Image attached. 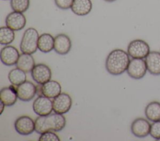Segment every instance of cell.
<instances>
[{"label":"cell","mask_w":160,"mask_h":141,"mask_svg":"<svg viewBox=\"0 0 160 141\" xmlns=\"http://www.w3.org/2000/svg\"><path fill=\"white\" fill-rule=\"evenodd\" d=\"M32 109L34 112L39 116L49 115L53 111L52 101L48 97L39 96L33 102Z\"/></svg>","instance_id":"cell-6"},{"label":"cell","mask_w":160,"mask_h":141,"mask_svg":"<svg viewBox=\"0 0 160 141\" xmlns=\"http://www.w3.org/2000/svg\"><path fill=\"white\" fill-rule=\"evenodd\" d=\"M72 46L71 40L69 36L64 34H59L54 37V50L59 55L68 54Z\"/></svg>","instance_id":"cell-15"},{"label":"cell","mask_w":160,"mask_h":141,"mask_svg":"<svg viewBox=\"0 0 160 141\" xmlns=\"http://www.w3.org/2000/svg\"><path fill=\"white\" fill-rule=\"evenodd\" d=\"M39 34L37 30L33 27L27 29L22 37L20 43V50L22 53L33 54L38 48V43Z\"/></svg>","instance_id":"cell-3"},{"label":"cell","mask_w":160,"mask_h":141,"mask_svg":"<svg viewBox=\"0 0 160 141\" xmlns=\"http://www.w3.org/2000/svg\"><path fill=\"white\" fill-rule=\"evenodd\" d=\"M18 98L22 101H29L37 94V86L32 82L26 81L16 86Z\"/></svg>","instance_id":"cell-11"},{"label":"cell","mask_w":160,"mask_h":141,"mask_svg":"<svg viewBox=\"0 0 160 141\" xmlns=\"http://www.w3.org/2000/svg\"><path fill=\"white\" fill-rule=\"evenodd\" d=\"M31 74L33 80L38 84H43L51 80L52 75L49 67L44 63L35 65Z\"/></svg>","instance_id":"cell-7"},{"label":"cell","mask_w":160,"mask_h":141,"mask_svg":"<svg viewBox=\"0 0 160 141\" xmlns=\"http://www.w3.org/2000/svg\"><path fill=\"white\" fill-rule=\"evenodd\" d=\"M5 22L7 27L14 31H18L25 27L26 19L22 12L13 11L6 16Z\"/></svg>","instance_id":"cell-13"},{"label":"cell","mask_w":160,"mask_h":141,"mask_svg":"<svg viewBox=\"0 0 160 141\" xmlns=\"http://www.w3.org/2000/svg\"><path fill=\"white\" fill-rule=\"evenodd\" d=\"M14 31L7 26L1 27L0 28V43L4 45L11 43L15 38Z\"/></svg>","instance_id":"cell-23"},{"label":"cell","mask_w":160,"mask_h":141,"mask_svg":"<svg viewBox=\"0 0 160 141\" xmlns=\"http://www.w3.org/2000/svg\"><path fill=\"white\" fill-rule=\"evenodd\" d=\"M74 0H54L55 4L61 9L66 10L70 9Z\"/></svg>","instance_id":"cell-27"},{"label":"cell","mask_w":160,"mask_h":141,"mask_svg":"<svg viewBox=\"0 0 160 141\" xmlns=\"http://www.w3.org/2000/svg\"><path fill=\"white\" fill-rule=\"evenodd\" d=\"M144 113L146 118L152 122L160 121V102L152 101L146 107Z\"/></svg>","instance_id":"cell-21"},{"label":"cell","mask_w":160,"mask_h":141,"mask_svg":"<svg viewBox=\"0 0 160 141\" xmlns=\"http://www.w3.org/2000/svg\"><path fill=\"white\" fill-rule=\"evenodd\" d=\"M26 73L25 71L16 67L9 72V81L12 84L17 86L26 81Z\"/></svg>","instance_id":"cell-22"},{"label":"cell","mask_w":160,"mask_h":141,"mask_svg":"<svg viewBox=\"0 0 160 141\" xmlns=\"http://www.w3.org/2000/svg\"><path fill=\"white\" fill-rule=\"evenodd\" d=\"M72 102L71 96L67 93H62L56 98H53V111L54 112L58 114H66L70 110Z\"/></svg>","instance_id":"cell-8"},{"label":"cell","mask_w":160,"mask_h":141,"mask_svg":"<svg viewBox=\"0 0 160 141\" xmlns=\"http://www.w3.org/2000/svg\"><path fill=\"white\" fill-rule=\"evenodd\" d=\"M37 93L49 98H54L61 93V86L54 80H49L41 86H37Z\"/></svg>","instance_id":"cell-9"},{"label":"cell","mask_w":160,"mask_h":141,"mask_svg":"<svg viewBox=\"0 0 160 141\" xmlns=\"http://www.w3.org/2000/svg\"><path fill=\"white\" fill-rule=\"evenodd\" d=\"M147 70L152 75H160V52H150L145 58Z\"/></svg>","instance_id":"cell-16"},{"label":"cell","mask_w":160,"mask_h":141,"mask_svg":"<svg viewBox=\"0 0 160 141\" xmlns=\"http://www.w3.org/2000/svg\"><path fill=\"white\" fill-rule=\"evenodd\" d=\"M129 61L128 52L122 49H114L108 54L106 59V69L112 75H120L127 70Z\"/></svg>","instance_id":"cell-1"},{"label":"cell","mask_w":160,"mask_h":141,"mask_svg":"<svg viewBox=\"0 0 160 141\" xmlns=\"http://www.w3.org/2000/svg\"><path fill=\"white\" fill-rule=\"evenodd\" d=\"M19 55L17 48L11 45H6L1 50V60L6 66L16 65Z\"/></svg>","instance_id":"cell-14"},{"label":"cell","mask_w":160,"mask_h":141,"mask_svg":"<svg viewBox=\"0 0 160 141\" xmlns=\"http://www.w3.org/2000/svg\"><path fill=\"white\" fill-rule=\"evenodd\" d=\"M147 70L145 60L141 58H132L129 61L126 71L131 78L139 80L145 76Z\"/></svg>","instance_id":"cell-5"},{"label":"cell","mask_w":160,"mask_h":141,"mask_svg":"<svg viewBox=\"0 0 160 141\" xmlns=\"http://www.w3.org/2000/svg\"><path fill=\"white\" fill-rule=\"evenodd\" d=\"M10 5L13 11L26 12L30 5V0H11Z\"/></svg>","instance_id":"cell-24"},{"label":"cell","mask_w":160,"mask_h":141,"mask_svg":"<svg viewBox=\"0 0 160 141\" xmlns=\"http://www.w3.org/2000/svg\"><path fill=\"white\" fill-rule=\"evenodd\" d=\"M149 134L154 139L157 140H160V121L153 122V123L151 124Z\"/></svg>","instance_id":"cell-25"},{"label":"cell","mask_w":160,"mask_h":141,"mask_svg":"<svg viewBox=\"0 0 160 141\" xmlns=\"http://www.w3.org/2000/svg\"><path fill=\"white\" fill-rule=\"evenodd\" d=\"M151 124L148 120L139 117L133 121L131 125L132 134L136 137L144 138L150 133Z\"/></svg>","instance_id":"cell-12"},{"label":"cell","mask_w":160,"mask_h":141,"mask_svg":"<svg viewBox=\"0 0 160 141\" xmlns=\"http://www.w3.org/2000/svg\"><path fill=\"white\" fill-rule=\"evenodd\" d=\"M14 85H10L8 87H5L1 89L0 91V99L6 106H11L14 105L18 97L16 87Z\"/></svg>","instance_id":"cell-17"},{"label":"cell","mask_w":160,"mask_h":141,"mask_svg":"<svg viewBox=\"0 0 160 141\" xmlns=\"http://www.w3.org/2000/svg\"><path fill=\"white\" fill-rule=\"evenodd\" d=\"M14 128L19 134L28 135L35 130V122L29 116H22L15 121Z\"/></svg>","instance_id":"cell-10"},{"label":"cell","mask_w":160,"mask_h":141,"mask_svg":"<svg viewBox=\"0 0 160 141\" xmlns=\"http://www.w3.org/2000/svg\"><path fill=\"white\" fill-rule=\"evenodd\" d=\"M127 52L132 58H145L150 52L148 43L141 39H135L130 42Z\"/></svg>","instance_id":"cell-4"},{"label":"cell","mask_w":160,"mask_h":141,"mask_svg":"<svg viewBox=\"0 0 160 141\" xmlns=\"http://www.w3.org/2000/svg\"><path fill=\"white\" fill-rule=\"evenodd\" d=\"M16 65L26 73H29L35 66V61L31 54L22 53L19 55Z\"/></svg>","instance_id":"cell-20"},{"label":"cell","mask_w":160,"mask_h":141,"mask_svg":"<svg viewBox=\"0 0 160 141\" xmlns=\"http://www.w3.org/2000/svg\"><path fill=\"white\" fill-rule=\"evenodd\" d=\"M104 1H106V2H114V1H116V0H104Z\"/></svg>","instance_id":"cell-29"},{"label":"cell","mask_w":160,"mask_h":141,"mask_svg":"<svg viewBox=\"0 0 160 141\" xmlns=\"http://www.w3.org/2000/svg\"><path fill=\"white\" fill-rule=\"evenodd\" d=\"M39 141H59V137L52 131L42 133L39 138Z\"/></svg>","instance_id":"cell-26"},{"label":"cell","mask_w":160,"mask_h":141,"mask_svg":"<svg viewBox=\"0 0 160 141\" xmlns=\"http://www.w3.org/2000/svg\"><path fill=\"white\" fill-rule=\"evenodd\" d=\"M34 122L35 131L39 134L48 131H60L65 127L66 124L65 117L56 112L44 116H39Z\"/></svg>","instance_id":"cell-2"},{"label":"cell","mask_w":160,"mask_h":141,"mask_svg":"<svg viewBox=\"0 0 160 141\" xmlns=\"http://www.w3.org/2000/svg\"><path fill=\"white\" fill-rule=\"evenodd\" d=\"M1 112H0V114H2V112H3V111H4V107H5V104L2 102V101H1Z\"/></svg>","instance_id":"cell-28"},{"label":"cell","mask_w":160,"mask_h":141,"mask_svg":"<svg viewBox=\"0 0 160 141\" xmlns=\"http://www.w3.org/2000/svg\"><path fill=\"white\" fill-rule=\"evenodd\" d=\"M92 7L91 0H74L71 9L76 15L84 16L91 11Z\"/></svg>","instance_id":"cell-18"},{"label":"cell","mask_w":160,"mask_h":141,"mask_svg":"<svg viewBox=\"0 0 160 141\" xmlns=\"http://www.w3.org/2000/svg\"><path fill=\"white\" fill-rule=\"evenodd\" d=\"M54 38L48 33H44L39 37L38 47L43 53H49L54 49Z\"/></svg>","instance_id":"cell-19"}]
</instances>
